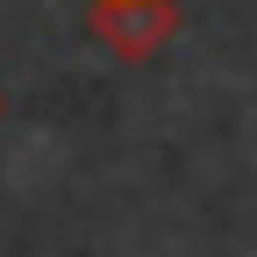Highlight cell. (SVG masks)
<instances>
[{
	"instance_id": "2",
	"label": "cell",
	"mask_w": 257,
	"mask_h": 257,
	"mask_svg": "<svg viewBox=\"0 0 257 257\" xmlns=\"http://www.w3.org/2000/svg\"><path fill=\"white\" fill-rule=\"evenodd\" d=\"M0 107H8V93H0Z\"/></svg>"
},
{
	"instance_id": "1",
	"label": "cell",
	"mask_w": 257,
	"mask_h": 257,
	"mask_svg": "<svg viewBox=\"0 0 257 257\" xmlns=\"http://www.w3.org/2000/svg\"><path fill=\"white\" fill-rule=\"evenodd\" d=\"M86 29L114 64H150L179 36V0H93Z\"/></svg>"
}]
</instances>
